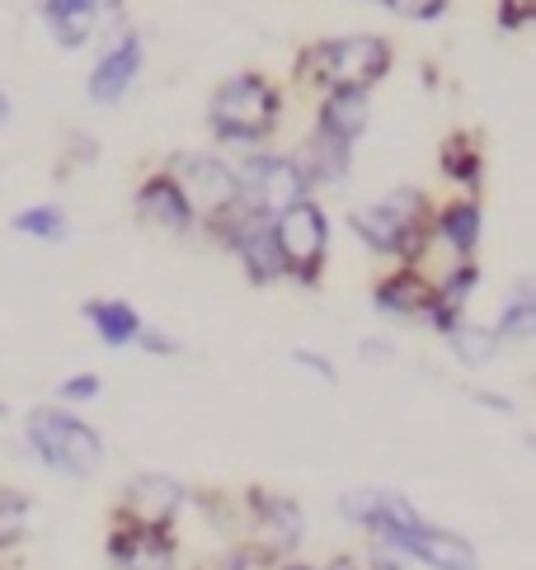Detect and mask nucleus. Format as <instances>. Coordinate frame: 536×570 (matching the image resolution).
I'll return each mask as SVG.
<instances>
[{
    "label": "nucleus",
    "mask_w": 536,
    "mask_h": 570,
    "mask_svg": "<svg viewBox=\"0 0 536 570\" xmlns=\"http://www.w3.org/2000/svg\"><path fill=\"white\" fill-rule=\"evenodd\" d=\"M363 128H367V95L363 90H335L320 105V132L316 137L335 141V147H348Z\"/></svg>",
    "instance_id": "obj_15"
},
{
    "label": "nucleus",
    "mask_w": 536,
    "mask_h": 570,
    "mask_svg": "<svg viewBox=\"0 0 536 570\" xmlns=\"http://www.w3.org/2000/svg\"><path fill=\"white\" fill-rule=\"evenodd\" d=\"M137 340H141V344H147V350H151V354H175V340H165V335H151V331H141Z\"/></svg>",
    "instance_id": "obj_30"
},
{
    "label": "nucleus",
    "mask_w": 536,
    "mask_h": 570,
    "mask_svg": "<svg viewBox=\"0 0 536 570\" xmlns=\"http://www.w3.org/2000/svg\"><path fill=\"white\" fill-rule=\"evenodd\" d=\"M250 538H255L250 552L259 561L287 557L301 542V509L292 500H282V495L250 491Z\"/></svg>",
    "instance_id": "obj_10"
},
{
    "label": "nucleus",
    "mask_w": 536,
    "mask_h": 570,
    "mask_svg": "<svg viewBox=\"0 0 536 570\" xmlns=\"http://www.w3.org/2000/svg\"><path fill=\"white\" fill-rule=\"evenodd\" d=\"M438 232L457 255H470L480 240V208L476 203H447V213L438 217Z\"/></svg>",
    "instance_id": "obj_21"
},
{
    "label": "nucleus",
    "mask_w": 536,
    "mask_h": 570,
    "mask_svg": "<svg viewBox=\"0 0 536 570\" xmlns=\"http://www.w3.org/2000/svg\"><path fill=\"white\" fill-rule=\"evenodd\" d=\"M344 170H348V147H335V141H325V137L306 141L301 166H297L301 185H329V179H339Z\"/></svg>",
    "instance_id": "obj_19"
},
{
    "label": "nucleus",
    "mask_w": 536,
    "mask_h": 570,
    "mask_svg": "<svg viewBox=\"0 0 536 570\" xmlns=\"http://www.w3.org/2000/svg\"><path fill=\"white\" fill-rule=\"evenodd\" d=\"M137 67H141V43H137V33H122V43H113L99 57V67L90 71V99L95 105H113V99L132 86Z\"/></svg>",
    "instance_id": "obj_13"
},
{
    "label": "nucleus",
    "mask_w": 536,
    "mask_h": 570,
    "mask_svg": "<svg viewBox=\"0 0 536 570\" xmlns=\"http://www.w3.org/2000/svg\"><path fill=\"white\" fill-rule=\"evenodd\" d=\"M274 246L282 259V274H297L301 283H311L325 264V246H329V227L325 213L316 203H292L287 213L274 217Z\"/></svg>",
    "instance_id": "obj_6"
},
{
    "label": "nucleus",
    "mask_w": 536,
    "mask_h": 570,
    "mask_svg": "<svg viewBox=\"0 0 536 570\" xmlns=\"http://www.w3.org/2000/svg\"><path fill=\"white\" fill-rule=\"evenodd\" d=\"M86 321L95 325L99 340H105L109 350H122V344H132L141 335V316L128 307V302H90Z\"/></svg>",
    "instance_id": "obj_18"
},
{
    "label": "nucleus",
    "mask_w": 536,
    "mask_h": 570,
    "mask_svg": "<svg viewBox=\"0 0 536 570\" xmlns=\"http://www.w3.org/2000/svg\"><path fill=\"white\" fill-rule=\"evenodd\" d=\"M0 415H6V405H0Z\"/></svg>",
    "instance_id": "obj_34"
},
{
    "label": "nucleus",
    "mask_w": 536,
    "mask_h": 570,
    "mask_svg": "<svg viewBox=\"0 0 536 570\" xmlns=\"http://www.w3.org/2000/svg\"><path fill=\"white\" fill-rule=\"evenodd\" d=\"M24 528H29V500L0 485V552H10V547L24 538Z\"/></svg>",
    "instance_id": "obj_24"
},
{
    "label": "nucleus",
    "mask_w": 536,
    "mask_h": 570,
    "mask_svg": "<svg viewBox=\"0 0 536 570\" xmlns=\"http://www.w3.org/2000/svg\"><path fill=\"white\" fill-rule=\"evenodd\" d=\"M532 10H536V0H504V24H508V29H518Z\"/></svg>",
    "instance_id": "obj_28"
},
{
    "label": "nucleus",
    "mask_w": 536,
    "mask_h": 570,
    "mask_svg": "<svg viewBox=\"0 0 536 570\" xmlns=\"http://www.w3.org/2000/svg\"><path fill=\"white\" fill-rule=\"evenodd\" d=\"M24 434H29L33 453L61 476H95L99 462H105V443H99V434L86 420L57 411V405H38V411L29 415V424H24Z\"/></svg>",
    "instance_id": "obj_1"
},
{
    "label": "nucleus",
    "mask_w": 536,
    "mask_h": 570,
    "mask_svg": "<svg viewBox=\"0 0 536 570\" xmlns=\"http://www.w3.org/2000/svg\"><path fill=\"white\" fill-rule=\"evenodd\" d=\"M320 570H363L358 561H348V557H335V561H325Z\"/></svg>",
    "instance_id": "obj_31"
},
{
    "label": "nucleus",
    "mask_w": 536,
    "mask_h": 570,
    "mask_svg": "<svg viewBox=\"0 0 536 570\" xmlns=\"http://www.w3.org/2000/svg\"><path fill=\"white\" fill-rule=\"evenodd\" d=\"M494 335L499 340H532L536 335V293H532L527 278H518V288H513L499 325H494Z\"/></svg>",
    "instance_id": "obj_20"
},
{
    "label": "nucleus",
    "mask_w": 536,
    "mask_h": 570,
    "mask_svg": "<svg viewBox=\"0 0 536 570\" xmlns=\"http://www.w3.org/2000/svg\"><path fill=\"white\" fill-rule=\"evenodd\" d=\"M447 335H451V350H457L466 363H476V368H480V363H489L494 354H499V335L485 331V325H466V321H457Z\"/></svg>",
    "instance_id": "obj_22"
},
{
    "label": "nucleus",
    "mask_w": 536,
    "mask_h": 570,
    "mask_svg": "<svg viewBox=\"0 0 536 570\" xmlns=\"http://www.w3.org/2000/svg\"><path fill=\"white\" fill-rule=\"evenodd\" d=\"M390 557H409V561H424L428 570H480V557L476 547H470L466 538L447 533V528H433V523H415L405 528V533L386 547Z\"/></svg>",
    "instance_id": "obj_9"
},
{
    "label": "nucleus",
    "mask_w": 536,
    "mask_h": 570,
    "mask_svg": "<svg viewBox=\"0 0 536 570\" xmlns=\"http://www.w3.org/2000/svg\"><path fill=\"white\" fill-rule=\"evenodd\" d=\"M61 396H67V401H90V396H99V377L95 373H80L71 382H61Z\"/></svg>",
    "instance_id": "obj_27"
},
{
    "label": "nucleus",
    "mask_w": 536,
    "mask_h": 570,
    "mask_svg": "<svg viewBox=\"0 0 536 570\" xmlns=\"http://www.w3.org/2000/svg\"><path fill=\"white\" fill-rule=\"evenodd\" d=\"M179 509H183V485L175 476L141 472V476L128 481V491H122V500H118V523H132V528H170Z\"/></svg>",
    "instance_id": "obj_8"
},
{
    "label": "nucleus",
    "mask_w": 536,
    "mask_h": 570,
    "mask_svg": "<svg viewBox=\"0 0 536 570\" xmlns=\"http://www.w3.org/2000/svg\"><path fill=\"white\" fill-rule=\"evenodd\" d=\"M348 222H354V232H358L373 250H381V255L415 259V255H424V246H428V203H424V194H415V189L390 194V198L373 203V208L354 213Z\"/></svg>",
    "instance_id": "obj_2"
},
{
    "label": "nucleus",
    "mask_w": 536,
    "mask_h": 570,
    "mask_svg": "<svg viewBox=\"0 0 536 570\" xmlns=\"http://www.w3.org/2000/svg\"><path fill=\"white\" fill-rule=\"evenodd\" d=\"M443 170L451 179H466V185H476L480 179V156H476V141L470 137H451L443 147Z\"/></svg>",
    "instance_id": "obj_25"
},
{
    "label": "nucleus",
    "mask_w": 536,
    "mask_h": 570,
    "mask_svg": "<svg viewBox=\"0 0 536 570\" xmlns=\"http://www.w3.org/2000/svg\"><path fill=\"white\" fill-rule=\"evenodd\" d=\"M386 67H390V48L373 33L329 38V43H320L301 57V71L311 80L335 86V90H367L373 80L386 76Z\"/></svg>",
    "instance_id": "obj_3"
},
{
    "label": "nucleus",
    "mask_w": 536,
    "mask_h": 570,
    "mask_svg": "<svg viewBox=\"0 0 536 570\" xmlns=\"http://www.w3.org/2000/svg\"><path fill=\"white\" fill-rule=\"evenodd\" d=\"M99 6H118V0H48L43 14H48V24H52V33L61 38V43L80 48L90 38V29H95V10Z\"/></svg>",
    "instance_id": "obj_16"
},
{
    "label": "nucleus",
    "mask_w": 536,
    "mask_h": 570,
    "mask_svg": "<svg viewBox=\"0 0 536 570\" xmlns=\"http://www.w3.org/2000/svg\"><path fill=\"white\" fill-rule=\"evenodd\" d=\"M109 561H113V570H175L179 542L170 538V528L118 523L109 533Z\"/></svg>",
    "instance_id": "obj_11"
},
{
    "label": "nucleus",
    "mask_w": 536,
    "mask_h": 570,
    "mask_svg": "<svg viewBox=\"0 0 536 570\" xmlns=\"http://www.w3.org/2000/svg\"><path fill=\"white\" fill-rule=\"evenodd\" d=\"M226 240H231V250L240 255V264L250 269L255 283L282 278V259H278V246H274V217L236 208V222L226 227Z\"/></svg>",
    "instance_id": "obj_12"
},
{
    "label": "nucleus",
    "mask_w": 536,
    "mask_h": 570,
    "mask_svg": "<svg viewBox=\"0 0 536 570\" xmlns=\"http://www.w3.org/2000/svg\"><path fill=\"white\" fill-rule=\"evenodd\" d=\"M170 185L183 194L189 213H202L208 222H226V217L240 208L236 170H231V166H221V160H212V156H193V151L175 156Z\"/></svg>",
    "instance_id": "obj_5"
},
{
    "label": "nucleus",
    "mask_w": 536,
    "mask_h": 570,
    "mask_svg": "<svg viewBox=\"0 0 536 570\" xmlns=\"http://www.w3.org/2000/svg\"><path fill=\"white\" fill-rule=\"evenodd\" d=\"M428 302H433V283L419 278L415 269L386 278L377 288V307L390 316H428Z\"/></svg>",
    "instance_id": "obj_17"
},
{
    "label": "nucleus",
    "mask_w": 536,
    "mask_h": 570,
    "mask_svg": "<svg viewBox=\"0 0 536 570\" xmlns=\"http://www.w3.org/2000/svg\"><path fill=\"white\" fill-rule=\"evenodd\" d=\"M137 213H141V222H151V227H165V232H189V222H193L189 203H183V194L170 185V175H156V179H147V185H141Z\"/></svg>",
    "instance_id": "obj_14"
},
{
    "label": "nucleus",
    "mask_w": 536,
    "mask_h": 570,
    "mask_svg": "<svg viewBox=\"0 0 536 570\" xmlns=\"http://www.w3.org/2000/svg\"><path fill=\"white\" fill-rule=\"evenodd\" d=\"M282 570H311V566H282Z\"/></svg>",
    "instance_id": "obj_33"
},
{
    "label": "nucleus",
    "mask_w": 536,
    "mask_h": 570,
    "mask_svg": "<svg viewBox=\"0 0 536 570\" xmlns=\"http://www.w3.org/2000/svg\"><path fill=\"white\" fill-rule=\"evenodd\" d=\"M236 185H240V208L250 213H287L292 203L306 198V185L297 175V160H278V156H250L245 166L236 170Z\"/></svg>",
    "instance_id": "obj_7"
},
{
    "label": "nucleus",
    "mask_w": 536,
    "mask_h": 570,
    "mask_svg": "<svg viewBox=\"0 0 536 570\" xmlns=\"http://www.w3.org/2000/svg\"><path fill=\"white\" fill-rule=\"evenodd\" d=\"M6 118H10V99L0 95V124H6Z\"/></svg>",
    "instance_id": "obj_32"
},
{
    "label": "nucleus",
    "mask_w": 536,
    "mask_h": 570,
    "mask_svg": "<svg viewBox=\"0 0 536 570\" xmlns=\"http://www.w3.org/2000/svg\"><path fill=\"white\" fill-rule=\"evenodd\" d=\"M278 124V95L264 76H236L226 80L212 99V128L226 141H259Z\"/></svg>",
    "instance_id": "obj_4"
},
{
    "label": "nucleus",
    "mask_w": 536,
    "mask_h": 570,
    "mask_svg": "<svg viewBox=\"0 0 536 570\" xmlns=\"http://www.w3.org/2000/svg\"><path fill=\"white\" fill-rule=\"evenodd\" d=\"M292 358L301 363V368H311V373H320L325 382H335V368H329V363H325L320 354H306V350H301V354H292Z\"/></svg>",
    "instance_id": "obj_29"
},
{
    "label": "nucleus",
    "mask_w": 536,
    "mask_h": 570,
    "mask_svg": "<svg viewBox=\"0 0 536 570\" xmlns=\"http://www.w3.org/2000/svg\"><path fill=\"white\" fill-rule=\"evenodd\" d=\"M386 6L396 14H405V19H438L447 0H386Z\"/></svg>",
    "instance_id": "obj_26"
},
{
    "label": "nucleus",
    "mask_w": 536,
    "mask_h": 570,
    "mask_svg": "<svg viewBox=\"0 0 536 570\" xmlns=\"http://www.w3.org/2000/svg\"><path fill=\"white\" fill-rule=\"evenodd\" d=\"M14 232L38 236V240H61L67 236V217H61V208H52V203H38V208L14 213Z\"/></svg>",
    "instance_id": "obj_23"
}]
</instances>
